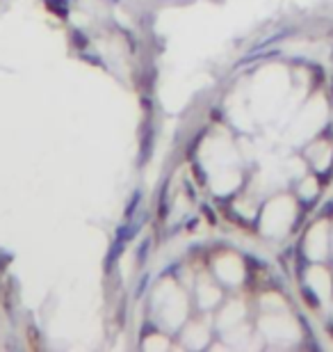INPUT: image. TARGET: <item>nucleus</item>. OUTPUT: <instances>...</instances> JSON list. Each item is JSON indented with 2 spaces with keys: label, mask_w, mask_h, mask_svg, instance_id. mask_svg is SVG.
Instances as JSON below:
<instances>
[{
  "label": "nucleus",
  "mask_w": 333,
  "mask_h": 352,
  "mask_svg": "<svg viewBox=\"0 0 333 352\" xmlns=\"http://www.w3.org/2000/svg\"><path fill=\"white\" fill-rule=\"evenodd\" d=\"M324 252H327V234H324V227H317L310 236V254L313 258H322Z\"/></svg>",
  "instance_id": "nucleus-1"
}]
</instances>
